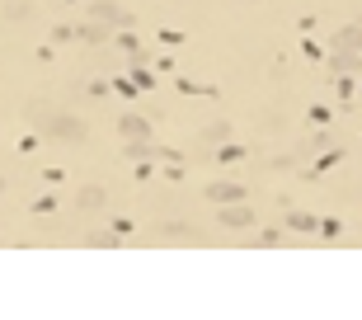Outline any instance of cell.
<instances>
[{"label":"cell","instance_id":"7","mask_svg":"<svg viewBox=\"0 0 362 320\" xmlns=\"http://www.w3.org/2000/svg\"><path fill=\"white\" fill-rule=\"evenodd\" d=\"M85 208H95V203H104V189H85V198H80Z\"/></svg>","mask_w":362,"mask_h":320},{"label":"cell","instance_id":"2","mask_svg":"<svg viewBox=\"0 0 362 320\" xmlns=\"http://www.w3.org/2000/svg\"><path fill=\"white\" fill-rule=\"evenodd\" d=\"M358 43H362V29H344V33H339V43H334V48H339V57H334V62L348 66V57L358 52Z\"/></svg>","mask_w":362,"mask_h":320},{"label":"cell","instance_id":"1","mask_svg":"<svg viewBox=\"0 0 362 320\" xmlns=\"http://www.w3.org/2000/svg\"><path fill=\"white\" fill-rule=\"evenodd\" d=\"M43 137H52V142H85V123L71 118V113H57V118L43 123Z\"/></svg>","mask_w":362,"mask_h":320},{"label":"cell","instance_id":"6","mask_svg":"<svg viewBox=\"0 0 362 320\" xmlns=\"http://www.w3.org/2000/svg\"><path fill=\"white\" fill-rule=\"evenodd\" d=\"M95 19H104V24H113V29H123L127 15L118 10V5H95Z\"/></svg>","mask_w":362,"mask_h":320},{"label":"cell","instance_id":"4","mask_svg":"<svg viewBox=\"0 0 362 320\" xmlns=\"http://www.w3.org/2000/svg\"><path fill=\"white\" fill-rule=\"evenodd\" d=\"M221 222H226V226H236V231H240V226H250V222H254V212H250V208H240V203H226Z\"/></svg>","mask_w":362,"mask_h":320},{"label":"cell","instance_id":"5","mask_svg":"<svg viewBox=\"0 0 362 320\" xmlns=\"http://www.w3.org/2000/svg\"><path fill=\"white\" fill-rule=\"evenodd\" d=\"M118 128H123V137H137V142H146V137H151V123H146V118H132V113H127Z\"/></svg>","mask_w":362,"mask_h":320},{"label":"cell","instance_id":"3","mask_svg":"<svg viewBox=\"0 0 362 320\" xmlns=\"http://www.w3.org/2000/svg\"><path fill=\"white\" fill-rule=\"evenodd\" d=\"M207 198L226 208V203H240V198H245V189H240V184H212V193H207Z\"/></svg>","mask_w":362,"mask_h":320}]
</instances>
